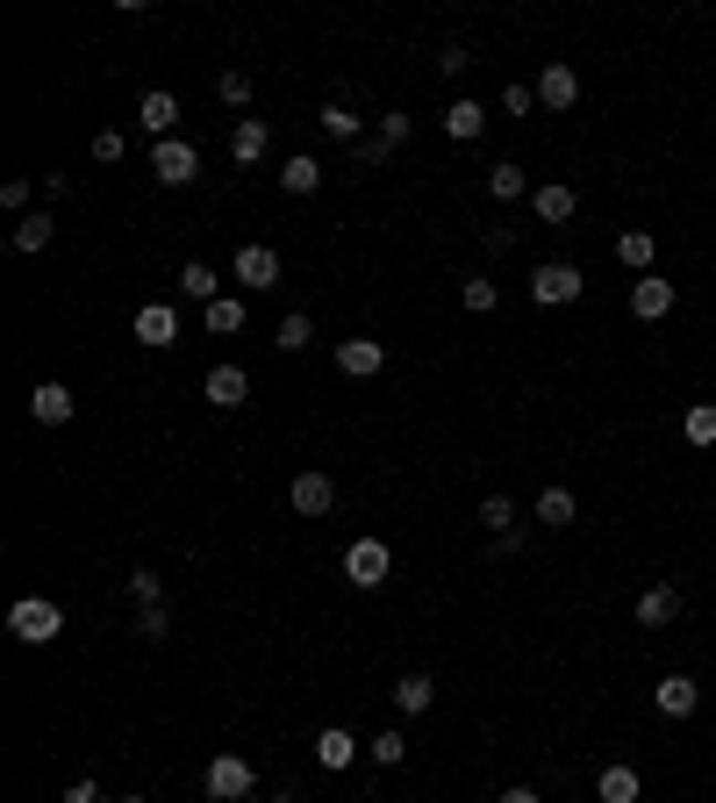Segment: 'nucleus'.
Returning a JSON list of instances; mask_svg holds the SVG:
<instances>
[{"label":"nucleus","mask_w":716,"mask_h":803,"mask_svg":"<svg viewBox=\"0 0 716 803\" xmlns=\"http://www.w3.org/2000/svg\"><path fill=\"white\" fill-rule=\"evenodd\" d=\"M8 631H14L22 646H51L58 631H65V610H58L51 596H22V603L8 610Z\"/></svg>","instance_id":"1"},{"label":"nucleus","mask_w":716,"mask_h":803,"mask_svg":"<svg viewBox=\"0 0 716 803\" xmlns=\"http://www.w3.org/2000/svg\"><path fill=\"white\" fill-rule=\"evenodd\" d=\"M581 287H588V272L567 266V259H544L530 272V301H538V309H567V301H581Z\"/></svg>","instance_id":"2"},{"label":"nucleus","mask_w":716,"mask_h":803,"mask_svg":"<svg viewBox=\"0 0 716 803\" xmlns=\"http://www.w3.org/2000/svg\"><path fill=\"white\" fill-rule=\"evenodd\" d=\"M201 790L216 796V803H243L258 790V775H251V761H243V753H216V761H208V775H201Z\"/></svg>","instance_id":"3"},{"label":"nucleus","mask_w":716,"mask_h":803,"mask_svg":"<svg viewBox=\"0 0 716 803\" xmlns=\"http://www.w3.org/2000/svg\"><path fill=\"white\" fill-rule=\"evenodd\" d=\"M151 173H158V187H187L201 173V151L187 136H165V144H151Z\"/></svg>","instance_id":"4"},{"label":"nucleus","mask_w":716,"mask_h":803,"mask_svg":"<svg viewBox=\"0 0 716 803\" xmlns=\"http://www.w3.org/2000/svg\"><path fill=\"white\" fill-rule=\"evenodd\" d=\"M394 574V553H387V538H359L352 553H344V581L352 588H380Z\"/></svg>","instance_id":"5"},{"label":"nucleus","mask_w":716,"mask_h":803,"mask_svg":"<svg viewBox=\"0 0 716 803\" xmlns=\"http://www.w3.org/2000/svg\"><path fill=\"white\" fill-rule=\"evenodd\" d=\"M136 344H151V352H173L179 344V309L173 301H144V309H136Z\"/></svg>","instance_id":"6"},{"label":"nucleus","mask_w":716,"mask_h":803,"mask_svg":"<svg viewBox=\"0 0 716 803\" xmlns=\"http://www.w3.org/2000/svg\"><path fill=\"white\" fill-rule=\"evenodd\" d=\"M530 216L538 223H573L581 216V194H573L567 179H544V187H530Z\"/></svg>","instance_id":"7"},{"label":"nucleus","mask_w":716,"mask_h":803,"mask_svg":"<svg viewBox=\"0 0 716 803\" xmlns=\"http://www.w3.org/2000/svg\"><path fill=\"white\" fill-rule=\"evenodd\" d=\"M237 287H258V295L280 287V251H272V245H243L237 251Z\"/></svg>","instance_id":"8"},{"label":"nucleus","mask_w":716,"mask_h":803,"mask_svg":"<svg viewBox=\"0 0 716 803\" xmlns=\"http://www.w3.org/2000/svg\"><path fill=\"white\" fill-rule=\"evenodd\" d=\"M201 395L216 402V409H243V402H251V373H243V367H208Z\"/></svg>","instance_id":"9"},{"label":"nucleus","mask_w":716,"mask_h":803,"mask_svg":"<svg viewBox=\"0 0 716 803\" xmlns=\"http://www.w3.org/2000/svg\"><path fill=\"white\" fill-rule=\"evenodd\" d=\"M136 123H144V130H151V144H165V136H173V130H179V101H173V94H165V86H151V94H144V101H136Z\"/></svg>","instance_id":"10"},{"label":"nucleus","mask_w":716,"mask_h":803,"mask_svg":"<svg viewBox=\"0 0 716 803\" xmlns=\"http://www.w3.org/2000/svg\"><path fill=\"white\" fill-rule=\"evenodd\" d=\"M538 101H544L552 115H567L573 101H581V80H573V65H559V58H552V65L538 72Z\"/></svg>","instance_id":"11"},{"label":"nucleus","mask_w":716,"mask_h":803,"mask_svg":"<svg viewBox=\"0 0 716 803\" xmlns=\"http://www.w3.org/2000/svg\"><path fill=\"white\" fill-rule=\"evenodd\" d=\"M338 367L352 373V381H373V373L387 367V344H380V338H344L338 344Z\"/></svg>","instance_id":"12"},{"label":"nucleus","mask_w":716,"mask_h":803,"mask_svg":"<svg viewBox=\"0 0 716 803\" xmlns=\"http://www.w3.org/2000/svg\"><path fill=\"white\" fill-rule=\"evenodd\" d=\"M631 309L645 316V323H660V316H674V280H666V272H645V280L631 287Z\"/></svg>","instance_id":"13"},{"label":"nucleus","mask_w":716,"mask_h":803,"mask_svg":"<svg viewBox=\"0 0 716 803\" xmlns=\"http://www.w3.org/2000/svg\"><path fill=\"white\" fill-rule=\"evenodd\" d=\"M695 703H703V689H695L688 675H666L660 689H652V710H660V718H695Z\"/></svg>","instance_id":"14"},{"label":"nucleus","mask_w":716,"mask_h":803,"mask_svg":"<svg viewBox=\"0 0 716 803\" xmlns=\"http://www.w3.org/2000/svg\"><path fill=\"white\" fill-rule=\"evenodd\" d=\"M359 753H365V739H352L344 724H323V732H315V761H323L330 775H338V768H352Z\"/></svg>","instance_id":"15"},{"label":"nucleus","mask_w":716,"mask_h":803,"mask_svg":"<svg viewBox=\"0 0 716 803\" xmlns=\"http://www.w3.org/2000/svg\"><path fill=\"white\" fill-rule=\"evenodd\" d=\"M681 617V588L674 581H660V588H645V596H637V625L645 631H666Z\"/></svg>","instance_id":"16"},{"label":"nucleus","mask_w":716,"mask_h":803,"mask_svg":"<svg viewBox=\"0 0 716 803\" xmlns=\"http://www.w3.org/2000/svg\"><path fill=\"white\" fill-rule=\"evenodd\" d=\"M330 503H338V481L330 474H294V509L301 517H330Z\"/></svg>","instance_id":"17"},{"label":"nucleus","mask_w":716,"mask_h":803,"mask_svg":"<svg viewBox=\"0 0 716 803\" xmlns=\"http://www.w3.org/2000/svg\"><path fill=\"white\" fill-rule=\"evenodd\" d=\"M51 237H58L51 208H29V216H22V223L8 230V245H14V251H51Z\"/></svg>","instance_id":"18"},{"label":"nucleus","mask_w":716,"mask_h":803,"mask_svg":"<svg viewBox=\"0 0 716 803\" xmlns=\"http://www.w3.org/2000/svg\"><path fill=\"white\" fill-rule=\"evenodd\" d=\"M266 151H272V130L258 123V115H243V123L230 130V158H237V165H258Z\"/></svg>","instance_id":"19"},{"label":"nucleus","mask_w":716,"mask_h":803,"mask_svg":"<svg viewBox=\"0 0 716 803\" xmlns=\"http://www.w3.org/2000/svg\"><path fill=\"white\" fill-rule=\"evenodd\" d=\"M29 416H37V423H65V416H72V388H65V381H37Z\"/></svg>","instance_id":"20"},{"label":"nucleus","mask_w":716,"mask_h":803,"mask_svg":"<svg viewBox=\"0 0 716 803\" xmlns=\"http://www.w3.org/2000/svg\"><path fill=\"white\" fill-rule=\"evenodd\" d=\"M595 796L602 803H637V796H645V782H637V768H602V775H595Z\"/></svg>","instance_id":"21"},{"label":"nucleus","mask_w":716,"mask_h":803,"mask_svg":"<svg viewBox=\"0 0 716 803\" xmlns=\"http://www.w3.org/2000/svg\"><path fill=\"white\" fill-rule=\"evenodd\" d=\"M616 259L631 266L637 280H645V272H652V259H660V237H652V230H623V237H616Z\"/></svg>","instance_id":"22"},{"label":"nucleus","mask_w":716,"mask_h":803,"mask_svg":"<svg viewBox=\"0 0 716 803\" xmlns=\"http://www.w3.org/2000/svg\"><path fill=\"white\" fill-rule=\"evenodd\" d=\"M243 316H251V309H243L237 295H216V301L201 309V323H208V338H237V330H243Z\"/></svg>","instance_id":"23"},{"label":"nucleus","mask_w":716,"mask_h":803,"mask_svg":"<svg viewBox=\"0 0 716 803\" xmlns=\"http://www.w3.org/2000/svg\"><path fill=\"white\" fill-rule=\"evenodd\" d=\"M480 130H487V109H480V101H452V109H445V136H452V144H474Z\"/></svg>","instance_id":"24"},{"label":"nucleus","mask_w":716,"mask_h":803,"mask_svg":"<svg viewBox=\"0 0 716 803\" xmlns=\"http://www.w3.org/2000/svg\"><path fill=\"white\" fill-rule=\"evenodd\" d=\"M280 187H287V194H315V187H323V158H309V151H294V158L280 165Z\"/></svg>","instance_id":"25"},{"label":"nucleus","mask_w":716,"mask_h":803,"mask_svg":"<svg viewBox=\"0 0 716 803\" xmlns=\"http://www.w3.org/2000/svg\"><path fill=\"white\" fill-rule=\"evenodd\" d=\"M430 703H437V681H430V675H402V681H394V710H408V718H423Z\"/></svg>","instance_id":"26"},{"label":"nucleus","mask_w":716,"mask_h":803,"mask_svg":"<svg viewBox=\"0 0 716 803\" xmlns=\"http://www.w3.org/2000/svg\"><path fill=\"white\" fill-rule=\"evenodd\" d=\"M523 194H530L523 165H509V158H501V165H487V202H523Z\"/></svg>","instance_id":"27"},{"label":"nucleus","mask_w":716,"mask_h":803,"mask_svg":"<svg viewBox=\"0 0 716 803\" xmlns=\"http://www.w3.org/2000/svg\"><path fill=\"white\" fill-rule=\"evenodd\" d=\"M573 517H581V503H573V488H544V495H538V524H552V532H567Z\"/></svg>","instance_id":"28"},{"label":"nucleus","mask_w":716,"mask_h":803,"mask_svg":"<svg viewBox=\"0 0 716 803\" xmlns=\"http://www.w3.org/2000/svg\"><path fill=\"white\" fill-rule=\"evenodd\" d=\"M272 344H280V352H309V344H315V323H309V316H280V330H272Z\"/></svg>","instance_id":"29"},{"label":"nucleus","mask_w":716,"mask_h":803,"mask_svg":"<svg viewBox=\"0 0 716 803\" xmlns=\"http://www.w3.org/2000/svg\"><path fill=\"white\" fill-rule=\"evenodd\" d=\"M365 761H373V768H402L408 761V739L402 732H373V739H365Z\"/></svg>","instance_id":"30"},{"label":"nucleus","mask_w":716,"mask_h":803,"mask_svg":"<svg viewBox=\"0 0 716 803\" xmlns=\"http://www.w3.org/2000/svg\"><path fill=\"white\" fill-rule=\"evenodd\" d=\"M681 437H688V445H716V402H695L688 416H681Z\"/></svg>","instance_id":"31"},{"label":"nucleus","mask_w":716,"mask_h":803,"mask_svg":"<svg viewBox=\"0 0 716 803\" xmlns=\"http://www.w3.org/2000/svg\"><path fill=\"white\" fill-rule=\"evenodd\" d=\"M129 603H136V610H165V581L151 567H136L129 574Z\"/></svg>","instance_id":"32"},{"label":"nucleus","mask_w":716,"mask_h":803,"mask_svg":"<svg viewBox=\"0 0 716 803\" xmlns=\"http://www.w3.org/2000/svg\"><path fill=\"white\" fill-rule=\"evenodd\" d=\"M179 295H194V301L208 309V301H216V272H208L201 259H194V266H179Z\"/></svg>","instance_id":"33"},{"label":"nucleus","mask_w":716,"mask_h":803,"mask_svg":"<svg viewBox=\"0 0 716 803\" xmlns=\"http://www.w3.org/2000/svg\"><path fill=\"white\" fill-rule=\"evenodd\" d=\"M480 524H487L495 538H509V532H516V503H509V495H487V503H480Z\"/></svg>","instance_id":"34"},{"label":"nucleus","mask_w":716,"mask_h":803,"mask_svg":"<svg viewBox=\"0 0 716 803\" xmlns=\"http://www.w3.org/2000/svg\"><path fill=\"white\" fill-rule=\"evenodd\" d=\"M129 631H136L144 646H158L165 631H173V617H165V610H136V625H129Z\"/></svg>","instance_id":"35"},{"label":"nucleus","mask_w":716,"mask_h":803,"mask_svg":"<svg viewBox=\"0 0 716 803\" xmlns=\"http://www.w3.org/2000/svg\"><path fill=\"white\" fill-rule=\"evenodd\" d=\"M459 295H466V309H495V301H501V287L487 280V272H474V280L459 287Z\"/></svg>","instance_id":"36"},{"label":"nucleus","mask_w":716,"mask_h":803,"mask_svg":"<svg viewBox=\"0 0 716 803\" xmlns=\"http://www.w3.org/2000/svg\"><path fill=\"white\" fill-rule=\"evenodd\" d=\"M323 130L338 136V144H359V136H365V130H359V115H344V109H323Z\"/></svg>","instance_id":"37"},{"label":"nucleus","mask_w":716,"mask_h":803,"mask_svg":"<svg viewBox=\"0 0 716 803\" xmlns=\"http://www.w3.org/2000/svg\"><path fill=\"white\" fill-rule=\"evenodd\" d=\"M29 194H37L29 179H0V208H14V223L29 216Z\"/></svg>","instance_id":"38"},{"label":"nucleus","mask_w":716,"mask_h":803,"mask_svg":"<svg viewBox=\"0 0 716 803\" xmlns=\"http://www.w3.org/2000/svg\"><path fill=\"white\" fill-rule=\"evenodd\" d=\"M373 136H380L387 151H394V144H408V115H402V109H387V115H380V130H373Z\"/></svg>","instance_id":"39"},{"label":"nucleus","mask_w":716,"mask_h":803,"mask_svg":"<svg viewBox=\"0 0 716 803\" xmlns=\"http://www.w3.org/2000/svg\"><path fill=\"white\" fill-rule=\"evenodd\" d=\"M216 94L230 101V109H243V101H251V80H243V72H222V80H216Z\"/></svg>","instance_id":"40"},{"label":"nucleus","mask_w":716,"mask_h":803,"mask_svg":"<svg viewBox=\"0 0 716 803\" xmlns=\"http://www.w3.org/2000/svg\"><path fill=\"white\" fill-rule=\"evenodd\" d=\"M122 151H129V136H122V130H101V136H94V158H101V165H115Z\"/></svg>","instance_id":"41"},{"label":"nucleus","mask_w":716,"mask_h":803,"mask_svg":"<svg viewBox=\"0 0 716 803\" xmlns=\"http://www.w3.org/2000/svg\"><path fill=\"white\" fill-rule=\"evenodd\" d=\"M501 109H509V115H530V109H538V86H509V94H501Z\"/></svg>","instance_id":"42"},{"label":"nucleus","mask_w":716,"mask_h":803,"mask_svg":"<svg viewBox=\"0 0 716 803\" xmlns=\"http://www.w3.org/2000/svg\"><path fill=\"white\" fill-rule=\"evenodd\" d=\"M380 158H387V144H380V136H359V144H352V165H380Z\"/></svg>","instance_id":"43"},{"label":"nucleus","mask_w":716,"mask_h":803,"mask_svg":"<svg viewBox=\"0 0 716 803\" xmlns=\"http://www.w3.org/2000/svg\"><path fill=\"white\" fill-rule=\"evenodd\" d=\"M65 803H101V790H94V782H72V790H65Z\"/></svg>","instance_id":"44"},{"label":"nucleus","mask_w":716,"mask_h":803,"mask_svg":"<svg viewBox=\"0 0 716 803\" xmlns=\"http://www.w3.org/2000/svg\"><path fill=\"white\" fill-rule=\"evenodd\" d=\"M501 803H544L538 790H501Z\"/></svg>","instance_id":"45"},{"label":"nucleus","mask_w":716,"mask_h":803,"mask_svg":"<svg viewBox=\"0 0 716 803\" xmlns=\"http://www.w3.org/2000/svg\"><path fill=\"white\" fill-rule=\"evenodd\" d=\"M272 803H301V796H294V790H280V796H272Z\"/></svg>","instance_id":"46"},{"label":"nucleus","mask_w":716,"mask_h":803,"mask_svg":"<svg viewBox=\"0 0 716 803\" xmlns=\"http://www.w3.org/2000/svg\"><path fill=\"white\" fill-rule=\"evenodd\" d=\"M122 803H151V796H122Z\"/></svg>","instance_id":"47"}]
</instances>
